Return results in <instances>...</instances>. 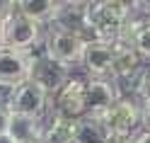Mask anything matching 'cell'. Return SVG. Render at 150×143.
<instances>
[{"instance_id": "1", "label": "cell", "mask_w": 150, "mask_h": 143, "mask_svg": "<svg viewBox=\"0 0 150 143\" xmlns=\"http://www.w3.org/2000/svg\"><path fill=\"white\" fill-rule=\"evenodd\" d=\"M136 5L128 3H90V34L97 41L116 44L124 24L133 17Z\"/></svg>"}, {"instance_id": "2", "label": "cell", "mask_w": 150, "mask_h": 143, "mask_svg": "<svg viewBox=\"0 0 150 143\" xmlns=\"http://www.w3.org/2000/svg\"><path fill=\"white\" fill-rule=\"evenodd\" d=\"M109 131V136H126L133 138L138 126H143V104H138L133 97H121L104 117H99Z\"/></svg>"}, {"instance_id": "3", "label": "cell", "mask_w": 150, "mask_h": 143, "mask_svg": "<svg viewBox=\"0 0 150 143\" xmlns=\"http://www.w3.org/2000/svg\"><path fill=\"white\" fill-rule=\"evenodd\" d=\"M53 117L68 121H80L87 117V80L70 78L53 95Z\"/></svg>"}, {"instance_id": "4", "label": "cell", "mask_w": 150, "mask_h": 143, "mask_svg": "<svg viewBox=\"0 0 150 143\" xmlns=\"http://www.w3.org/2000/svg\"><path fill=\"white\" fill-rule=\"evenodd\" d=\"M46 46V44H44ZM29 58H32V70H29V80L36 83L46 95H56L65 83L70 80V68H65L63 63L53 61L46 49L41 53H32L29 51Z\"/></svg>"}, {"instance_id": "5", "label": "cell", "mask_w": 150, "mask_h": 143, "mask_svg": "<svg viewBox=\"0 0 150 143\" xmlns=\"http://www.w3.org/2000/svg\"><path fill=\"white\" fill-rule=\"evenodd\" d=\"M39 44H41V24L20 15L15 7V12L5 20V46L22 51V53H29Z\"/></svg>"}, {"instance_id": "6", "label": "cell", "mask_w": 150, "mask_h": 143, "mask_svg": "<svg viewBox=\"0 0 150 143\" xmlns=\"http://www.w3.org/2000/svg\"><path fill=\"white\" fill-rule=\"evenodd\" d=\"M87 36L80 34H68V32H51L46 36V53L51 56L53 61L63 63L65 68H73L75 63H82V56L87 49Z\"/></svg>"}, {"instance_id": "7", "label": "cell", "mask_w": 150, "mask_h": 143, "mask_svg": "<svg viewBox=\"0 0 150 143\" xmlns=\"http://www.w3.org/2000/svg\"><path fill=\"white\" fill-rule=\"evenodd\" d=\"M53 29L90 36V3H58Z\"/></svg>"}, {"instance_id": "8", "label": "cell", "mask_w": 150, "mask_h": 143, "mask_svg": "<svg viewBox=\"0 0 150 143\" xmlns=\"http://www.w3.org/2000/svg\"><path fill=\"white\" fill-rule=\"evenodd\" d=\"M121 100L116 83L109 78H92L87 80V117H104V114Z\"/></svg>"}, {"instance_id": "9", "label": "cell", "mask_w": 150, "mask_h": 143, "mask_svg": "<svg viewBox=\"0 0 150 143\" xmlns=\"http://www.w3.org/2000/svg\"><path fill=\"white\" fill-rule=\"evenodd\" d=\"M46 104H49V95H46L36 83L24 80V83L17 85V90H15L10 112L12 114H22V117H41Z\"/></svg>"}, {"instance_id": "10", "label": "cell", "mask_w": 150, "mask_h": 143, "mask_svg": "<svg viewBox=\"0 0 150 143\" xmlns=\"http://www.w3.org/2000/svg\"><path fill=\"white\" fill-rule=\"evenodd\" d=\"M32 58L29 53L15 51V49H0V83L5 85H20L29 80Z\"/></svg>"}, {"instance_id": "11", "label": "cell", "mask_w": 150, "mask_h": 143, "mask_svg": "<svg viewBox=\"0 0 150 143\" xmlns=\"http://www.w3.org/2000/svg\"><path fill=\"white\" fill-rule=\"evenodd\" d=\"M111 63H114V44L90 39L82 56V65L87 68V73L92 78H111Z\"/></svg>"}, {"instance_id": "12", "label": "cell", "mask_w": 150, "mask_h": 143, "mask_svg": "<svg viewBox=\"0 0 150 143\" xmlns=\"http://www.w3.org/2000/svg\"><path fill=\"white\" fill-rule=\"evenodd\" d=\"M140 65H143V58L133 46L114 44V63H111V78L114 80L136 78L140 73Z\"/></svg>"}, {"instance_id": "13", "label": "cell", "mask_w": 150, "mask_h": 143, "mask_svg": "<svg viewBox=\"0 0 150 143\" xmlns=\"http://www.w3.org/2000/svg\"><path fill=\"white\" fill-rule=\"evenodd\" d=\"M44 129L46 126H44L41 117H22V114H12L10 136L17 143H41Z\"/></svg>"}, {"instance_id": "14", "label": "cell", "mask_w": 150, "mask_h": 143, "mask_svg": "<svg viewBox=\"0 0 150 143\" xmlns=\"http://www.w3.org/2000/svg\"><path fill=\"white\" fill-rule=\"evenodd\" d=\"M17 12L29 17L36 24H53V17L58 12V3H49V0H20L15 3Z\"/></svg>"}, {"instance_id": "15", "label": "cell", "mask_w": 150, "mask_h": 143, "mask_svg": "<svg viewBox=\"0 0 150 143\" xmlns=\"http://www.w3.org/2000/svg\"><path fill=\"white\" fill-rule=\"evenodd\" d=\"M75 143H109V131L95 117H82L75 121Z\"/></svg>"}, {"instance_id": "16", "label": "cell", "mask_w": 150, "mask_h": 143, "mask_svg": "<svg viewBox=\"0 0 150 143\" xmlns=\"http://www.w3.org/2000/svg\"><path fill=\"white\" fill-rule=\"evenodd\" d=\"M41 143H75V121L53 117L44 129Z\"/></svg>"}, {"instance_id": "17", "label": "cell", "mask_w": 150, "mask_h": 143, "mask_svg": "<svg viewBox=\"0 0 150 143\" xmlns=\"http://www.w3.org/2000/svg\"><path fill=\"white\" fill-rule=\"evenodd\" d=\"M133 49L140 53V58H148L150 61V22H145L140 27V32L136 34V41H133Z\"/></svg>"}, {"instance_id": "18", "label": "cell", "mask_w": 150, "mask_h": 143, "mask_svg": "<svg viewBox=\"0 0 150 143\" xmlns=\"http://www.w3.org/2000/svg\"><path fill=\"white\" fill-rule=\"evenodd\" d=\"M15 90H17V85H5V83H0V107L10 109L12 97H15Z\"/></svg>"}, {"instance_id": "19", "label": "cell", "mask_w": 150, "mask_h": 143, "mask_svg": "<svg viewBox=\"0 0 150 143\" xmlns=\"http://www.w3.org/2000/svg\"><path fill=\"white\" fill-rule=\"evenodd\" d=\"M136 90H138L140 97H143V102L150 100V73H140V78L136 83Z\"/></svg>"}, {"instance_id": "20", "label": "cell", "mask_w": 150, "mask_h": 143, "mask_svg": "<svg viewBox=\"0 0 150 143\" xmlns=\"http://www.w3.org/2000/svg\"><path fill=\"white\" fill-rule=\"evenodd\" d=\"M10 121H12V112L0 107V136H7L10 133Z\"/></svg>"}, {"instance_id": "21", "label": "cell", "mask_w": 150, "mask_h": 143, "mask_svg": "<svg viewBox=\"0 0 150 143\" xmlns=\"http://www.w3.org/2000/svg\"><path fill=\"white\" fill-rule=\"evenodd\" d=\"M12 12H15V5H12V3H5V0H0V22H5Z\"/></svg>"}, {"instance_id": "22", "label": "cell", "mask_w": 150, "mask_h": 143, "mask_svg": "<svg viewBox=\"0 0 150 143\" xmlns=\"http://www.w3.org/2000/svg\"><path fill=\"white\" fill-rule=\"evenodd\" d=\"M143 131H150V100L143 102Z\"/></svg>"}, {"instance_id": "23", "label": "cell", "mask_w": 150, "mask_h": 143, "mask_svg": "<svg viewBox=\"0 0 150 143\" xmlns=\"http://www.w3.org/2000/svg\"><path fill=\"white\" fill-rule=\"evenodd\" d=\"M133 143H150V131H140L133 136Z\"/></svg>"}, {"instance_id": "24", "label": "cell", "mask_w": 150, "mask_h": 143, "mask_svg": "<svg viewBox=\"0 0 150 143\" xmlns=\"http://www.w3.org/2000/svg\"><path fill=\"white\" fill-rule=\"evenodd\" d=\"M109 143H133V138H126V136H109Z\"/></svg>"}, {"instance_id": "25", "label": "cell", "mask_w": 150, "mask_h": 143, "mask_svg": "<svg viewBox=\"0 0 150 143\" xmlns=\"http://www.w3.org/2000/svg\"><path fill=\"white\" fill-rule=\"evenodd\" d=\"M0 49H5V22H0Z\"/></svg>"}, {"instance_id": "26", "label": "cell", "mask_w": 150, "mask_h": 143, "mask_svg": "<svg viewBox=\"0 0 150 143\" xmlns=\"http://www.w3.org/2000/svg\"><path fill=\"white\" fill-rule=\"evenodd\" d=\"M0 143H17V141L10 136V133H7V136H0Z\"/></svg>"}, {"instance_id": "27", "label": "cell", "mask_w": 150, "mask_h": 143, "mask_svg": "<svg viewBox=\"0 0 150 143\" xmlns=\"http://www.w3.org/2000/svg\"><path fill=\"white\" fill-rule=\"evenodd\" d=\"M145 15H148V22H150V5L145 7Z\"/></svg>"}]
</instances>
